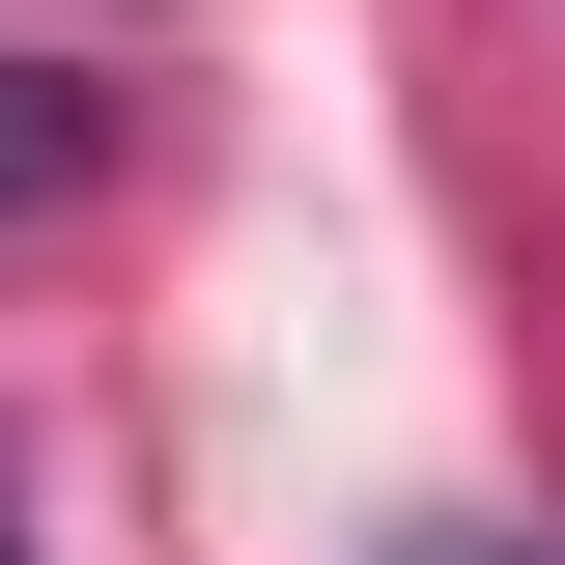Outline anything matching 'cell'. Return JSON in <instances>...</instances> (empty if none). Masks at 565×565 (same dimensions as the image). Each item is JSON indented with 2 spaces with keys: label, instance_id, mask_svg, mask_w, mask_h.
<instances>
[{
  "label": "cell",
  "instance_id": "cell-1",
  "mask_svg": "<svg viewBox=\"0 0 565 565\" xmlns=\"http://www.w3.org/2000/svg\"><path fill=\"white\" fill-rule=\"evenodd\" d=\"M85 170H114V85H85V57H0V226L85 199Z\"/></svg>",
  "mask_w": 565,
  "mask_h": 565
},
{
  "label": "cell",
  "instance_id": "cell-2",
  "mask_svg": "<svg viewBox=\"0 0 565 565\" xmlns=\"http://www.w3.org/2000/svg\"><path fill=\"white\" fill-rule=\"evenodd\" d=\"M424 565H509V537H424Z\"/></svg>",
  "mask_w": 565,
  "mask_h": 565
}]
</instances>
